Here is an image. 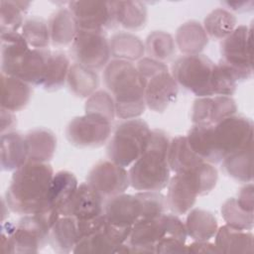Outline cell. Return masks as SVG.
<instances>
[{"mask_svg":"<svg viewBox=\"0 0 254 254\" xmlns=\"http://www.w3.org/2000/svg\"><path fill=\"white\" fill-rule=\"evenodd\" d=\"M54 170L48 163L28 161L14 171L5 194L7 207L18 214H33L50 208L48 192Z\"/></svg>","mask_w":254,"mask_h":254,"instance_id":"cell-1","label":"cell"},{"mask_svg":"<svg viewBox=\"0 0 254 254\" xmlns=\"http://www.w3.org/2000/svg\"><path fill=\"white\" fill-rule=\"evenodd\" d=\"M103 80L114 99L118 118L133 119L144 113V82L132 62L111 60L104 67Z\"/></svg>","mask_w":254,"mask_h":254,"instance_id":"cell-2","label":"cell"},{"mask_svg":"<svg viewBox=\"0 0 254 254\" xmlns=\"http://www.w3.org/2000/svg\"><path fill=\"white\" fill-rule=\"evenodd\" d=\"M170 141L163 130L151 131L147 149L128 171L130 186L134 190L160 191L167 188L171 179L168 163Z\"/></svg>","mask_w":254,"mask_h":254,"instance_id":"cell-3","label":"cell"},{"mask_svg":"<svg viewBox=\"0 0 254 254\" xmlns=\"http://www.w3.org/2000/svg\"><path fill=\"white\" fill-rule=\"evenodd\" d=\"M136 67L144 82L146 106L155 112H164L179 92V85L168 65L148 57L139 60Z\"/></svg>","mask_w":254,"mask_h":254,"instance_id":"cell-4","label":"cell"},{"mask_svg":"<svg viewBox=\"0 0 254 254\" xmlns=\"http://www.w3.org/2000/svg\"><path fill=\"white\" fill-rule=\"evenodd\" d=\"M151 131L149 125L140 118L119 123L107 145L110 161L123 168L130 167L147 149Z\"/></svg>","mask_w":254,"mask_h":254,"instance_id":"cell-5","label":"cell"},{"mask_svg":"<svg viewBox=\"0 0 254 254\" xmlns=\"http://www.w3.org/2000/svg\"><path fill=\"white\" fill-rule=\"evenodd\" d=\"M51 52L48 49L12 48L1 54L3 74L18 77L30 85H43Z\"/></svg>","mask_w":254,"mask_h":254,"instance_id":"cell-6","label":"cell"},{"mask_svg":"<svg viewBox=\"0 0 254 254\" xmlns=\"http://www.w3.org/2000/svg\"><path fill=\"white\" fill-rule=\"evenodd\" d=\"M60 216L59 210L54 208L24 215L11 233L16 253H38L42 250L49 243L50 231Z\"/></svg>","mask_w":254,"mask_h":254,"instance_id":"cell-7","label":"cell"},{"mask_svg":"<svg viewBox=\"0 0 254 254\" xmlns=\"http://www.w3.org/2000/svg\"><path fill=\"white\" fill-rule=\"evenodd\" d=\"M214 66L215 64L204 55H185L174 63L172 75L178 85L195 96H213L210 82Z\"/></svg>","mask_w":254,"mask_h":254,"instance_id":"cell-8","label":"cell"},{"mask_svg":"<svg viewBox=\"0 0 254 254\" xmlns=\"http://www.w3.org/2000/svg\"><path fill=\"white\" fill-rule=\"evenodd\" d=\"M221 61L235 74L238 81L247 80L253 72L252 25H241L222 40Z\"/></svg>","mask_w":254,"mask_h":254,"instance_id":"cell-9","label":"cell"},{"mask_svg":"<svg viewBox=\"0 0 254 254\" xmlns=\"http://www.w3.org/2000/svg\"><path fill=\"white\" fill-rule=\"evenodd\" d=\"M111 134V122L102 116L85 113L69 121L65 129L68 142L80 148H96L104 145Z\"/></svg>","mask_w":254,"mask_h":254,"instance_id":"cell-10","label":"cell"},{"mask_svg":"<svg viewBox=\"0 0 254 254\" xmlns=\"http://www.w3.org/2000/svg\"><path fill=\"white\" fill-rule=\"evenodd\" d=\"M214 137L224 159L232 153L253 146V122L241 115L229 116L214 124Z\"/></svg>","mask_w":254,"mask_h":254,"instance_id":"cell-11","label":"cell"},{"mask_svg":"<svg viewBox=\"0 0 254 254\" xmlns=\"http://www.w3.org/2000/svg\"><path fill=\"white\" fill-rule=\"evenodd\" d=\"M72 53L78 64L96 71L110 62L109 40L102 30L79 29L72 42Z\"/></svg>","mask_w":254,"mask_h":254,"instance_id":"cell-12","label":"cell"},{"mask_svg":"<svg viewBox=\"0 0 254 254\" xmlns=\"http://www.w3.org/2000/svg\"><path fill=\"white\" fill-rule=\"evenodd\" d=\"M89 184L104 199L124 193L130 186L129 174L125 168L112 161L97 163L87 175Z\"/></svg>","mask_w":254,"mask_h":254,"instance_id":"cell-13","label":"cell"},{"mask_svg":"<svg viewBox=\"0 0 254 254\" xmlns=\"http://www.w3.org/2000/svg\"><path fill=\"white\" fill-rule=\"evenodd\" d=\"M68 9L79 29L104 31L115 26L110 1H70Z\"/></svg>","mask_w":254,"mask_h":254,"instance_id":"cell-14","label":"cell"},{"mask_svg":"<svg viewBox=\"0 0 254 254\" xmlns=\"http://www.w3.org/2000/svg\"><path fill=\"white\" fill-rule=\"evenodd\" d=\"M166 235L164 213L156 217H142L133 225L127 243L132 253H155V245Z\"/></svg>","mask_w":254,"mask_h":254,"instance_id":"cell-15","label":"cell"},{"mask_svg":"<svg viewBox=\"0 0 254 254\" xmlns=\"http://www.w3.org/2000/svg\"><path fill=\"white\" fill-rule=\"evenodd\" d=\"M166 196L168 208L177 215L189 212L196 201L198 190L190 172L179 173L168 184Z\"/></svg>","mask_w":254,"mask_h":254,"instance_id":"cell-16","label":"cell"},{"mask_svg":"<svg viewBox=\"0 0 254 254\" xmlns=\"http://www.w3.org/2000/svg\"><path fill=\"white\" fill-rule=\"evenodd\" d=\"M104 198L87 183L78 185L74 194L60 209L61 216L90 219L103 214Z\"/></svg>","mask_w":254,"mask_h":254,"instance_id":"cell-17","label":"cell"},{"mask_svg":"<svg viewBox=\"0 0 254 254\" xmlns=\"http://www.w3.org/2000/svg\"><path fill=\"white\" fill-rule=\"evenodd\" d=\"M237 106L231 96L213 95L198 97L191 108L193 124H216L224 118L235 115Z\"/></svg>","mask_w":254,"mask_h":254,"instance_id":"cell-18","label":"cell"},{"mask_svg":"<svg viewBox=\"0 0 254 254\" xmlns=\"http://www.w3.org/2000/svg\"><path fill=\"white\" fill-rule=\"evenodd\" d=\"M103 214L106 220L115 226L132 228L141 218L142 209L135 194L124 192L106 199Z\"/></svg>","mask_w":254,"mask_h":254,"instance_id":"cell-19","label":"cell"},{"mask_svg":"<svg viewBox=\"0 0 254 254\" xmlns=\"http://www.w3.org/2000/svg\"><path fill=\"white\" fill-rule=\"evenodd\" d=\"M186 137L192 151L204 162L217 164L223 160L215 142L214 125L193 124Z\"/></svg>","mask_w":254,"mask_h":254,"instance_id":"cell-20","label":"cell"},{"mask_svg":"<svg viewBox=\"0 0 254 254\" xmlns=\"http://www.w3.org/2000/svg\"><path fill=\"white\" fill-rule=\"evenodd\" d=\"M1 168L3 171H16L28 162V147L19 132L10 131L1 134Z\"/></svg>","mask_w":254,"mask_h":254,"instance_id":"cell-21","label":"cell"},{"mask_svg":"<svg viewBox=\"0 0 254 254\" xmlns=\"http://www.w3.org/2000/svg\"><path fill=\"white\" fill-rule=\"evenodd\" d=\"M214 238L219 253L252 254L254 251V236L250 230L238 229L225 224L217 229Z\"/></svg>","mask_w":254,"mask_h":254,"instance_id":"cell-22","label":"cell"},{"mask_svg":"<svg viewBox=\"0 0 254 254\" xmlns=\"http://www.w3.org/2000/svg\"><path fill=\"white\" fill-rule=\"evenodd\" d=\"M106 219V218H105ZM73 253H132L127 242L118 244L109 234L105 225L98 231L80 238Z\"/></svg>","mask_w":254,"mask_h":254,"instance_id":"cell-23","label":"cell"},{"mask_svg":"<svg viewBox=\"0 0 254 254\" xmlns=\"http://www.w3.org/2000/svg\"><path fill=\"white\" fill-rule=\"evenodd\" d=\"M112 16L115 25L135 31L145 27L147 8L140 1H111Z\"/></svg>","mask_w":254,"mask_h":254,"instance_id":"cell-24","label":"cell"},{"mask_svg":"<svg viewBox=\"0 0 254 254\" xmlns=\"http://www.w3.org/2000/svg\"><path fill=\"white\" fill-rule=\"evenodd\" d=\"M51 42L54 46L64 47L72 44L79 30L77 22L68 8L56 11L49 21Z\"/></svg>","mask_w":254,"mask_h":254,"instance_id":"cell-25","label":"cell"},{"mask_svg":"<svg viewBox=\"0 0 254 254\" xmlns=\"http://www.w3.org/2000/svg\"><path fill=\"white\" fill-rule=\"evenodd\" d=\"M28 147V161L48 163L55 155L57 138L55 134L46 128H37L25 135Z\"/></svg>","mask_w":254,"mask_h":254,"instance_id":"cell-26","label":"cell"},{"mask_svg":"<svg viewBox=\"0 0 254 254\" xmlns=\"http://www.w3.org/2000/svg\"><path fill=\"white\" fill-rule=\"evenodd\" d=\"M79 239L77 220L72 216H60L53 225L49 243L59 253L72 252Z\"/></svg>","mask_w":254,"mask_h":254,"instance_id":"cell-27","label":"cell"},{"mask_svg":"<svg viewBox=\"0 0 254 254\" xmlns=\"http://www.w3.org/2000/svg\"><path fill=\"white\" fill-rule=\"evenodd\" d=\"M1 108L9 110L11 112H15L26 107L32 94L31 85L18 77L6 75L3 73L1 74Z\"/></svg>","mask_w":254,"mask_h":254,"instance_id":"cell-28","label":"cell"},{"mask_svg":"<svg viewBox=\"0 0 254 254\" xmlns=\"http://www.w3.org/2000/svg\"><path fill=\"white\" fill-rule=\"evenodd\" d=\"M201 162L203 160L192 151L186 136H177L170 141L168 163L172 172L185 173Z\"/></svg>","mask_w":254,"mask_h":254,"instance_id":"cell-29","label":"cell"},{"mask_svg":"<svg viewBox=\"0 0 254 254\" xmlns=\"http://www.w3.org/2000/svg\"><path fill=\"white\" fill-rule=\"evenodd\" d=\"M175 43L185 55H197L207 46L208 37L203 27L191 20L178 28Z\"/></svg>","mask_w":254,"mask_h":254,"instance_id":"cell-30","label":"cell"},{"mask_svg":"<svg viewBox=\"0 0 254 254\" xmlns=\"http://www.w3.org/2000/svg\"><path fill=\"white\" fill-rule=\"evenodd\" d=\"M188 236L193 241H209L218 229L217 219L208 210L194 208L189 211L186 221Z\"/></svg>","mask_w":254,"mask_h":254,"instance_id":"cell-31","label":"cell"},{"mask_svg":"<svg viewBox=\"0 0 254 254\" xmlns=\"http://www.w3.org/2000/svg\"><path fill=\"white\" fill-rule=\"evenodd\" d=\"M78 187L75 176L68 171H60L54 174L48 192V204L50 208L60 211L68 202Z\"/></svg>","mask_w":254,"mask_h":254,"instance_id":"cell-32","label":"cell"},{"mask_svg":"<svg viewBox=\"0 0 254 254\" xmlns=\"http://www.w3.org/2000/svg\"><path fill=\"white\" fill-rule=\"evenodd\" d=\"M110 54L114 60L134 62L141 60L145 54V45L139 37L127 32H119L109 40Z\"/></svg>","mask_w":254,"mask_h":254,"instance_id":"cell-33","label":"cell"},{"mask_svg":"<svg viewBox=\"0 0 254 254\" xmlns=\"http://www.w3.org/2000/svg\"><path fill=\"white\" fill-rule=\"evenodd\" d=\"M66 81L70 91L82 98H88L96 91L99 84L96 71L78 63L70 65Z\"/></svg>","mask_w":254,"mask_h":254,"instance_id":"cell-34","label":"cell"},{"mask_svg":"<svg viewBox=\"0 0 254 254\" xmlns=\"http://www.w3.org/2000/svg\"><path fill=\"white\" fill-rule=\"evenodd\" d=\"M252 150L253 146L226 156L222 168L232 179L241 183H252Z\"/></svg>","mask_w":254,"mask_h":254,"instance_id":"cell-35","label":"cell"},{"mask_svg":"<svg viewBox=\"0 0 254 254\" xmlns=\"http://www.w3.org/2000/svg\"><path fill=\"white\" fill-rule=\"evenodd\" d=\"M237 19L228 10L217 8L211 11L203 21V29L210 38L223 40L229 36L236 28Z\"/></svg>","mask_w":254,"mask_h":254,"instance_id":"cell-36","label":"cell"},{"mask_svg":"<svg viewBox=\"0 0 254 254\" xmlns=\"http://www.w3.org/2000/svg\"><path fill=\"white\" fill-rule=\"evenodd\" d=\"M69 67V60L64 53H52L43 83L44 88L48 91L60 89L66 81Z\"/></svg>","mask_w":254,"mask_h":254,"instance_id":"cell-37","label":"cell"},{"mask_svg":"<svg viewBox=\"0 0 254 254\" xmlns=\"http://www.w3.org/2000/svg\"><path fill=\"white\" fill-rule=\"evenodd\" d=\"M30 4L25 1H0V34L17 32L24 24L23 14Z\"/></svg>","mask_w":254,"mask_h":254,"instance_id":"cell-38","label":"cell"},{"mask_svg":"<svg viewBox=\"0 0 254 254\" xmlns=\"http://www.w3.org/2000/svg\"><path fill=\"white\" fill-rule=\"evenodd\" d=\"M145 51L149 58L164 63L176 54V43L169 33L154 31L146 39Z\"/></svg>","mask_w":254,"mask_h":254,"instance_id":"cell-39","label":"cell"},{"mask_svg":"<svg viewBox=\"0 0 254 254\" xmlns=\"http://www.w3.org/2000/svg\"><path fill=\"white\" fill-rule=\"evenodd\" d=\"M21 34L31 49H48L51 42L49 26L38 17L25 20Z\"/></svg>","mask_w":254,"mask_h":254,"instance_id":"cell-40","label":"cell"},{"mask_svg":"<svg viewBox=\"0 0 254 254\" xmlns=\"http://www.w3.org/2000/svg\"><path fill=\"white\" fill-rule=\"evenodd\" d=\"M221 215L226 224L231 227L243 230H251L253 228V212L243 209L235 197H230L223 202Z\"/></svg>","mask_w":254,"mask_h":254,"instance_id":"cell-41","label":"cell"},{"mask_svg":"<svg viewBox=\"0 0 254 254\" xmlns=\"http://www.w3.org/2000/svg\"><path fill=\"white\" fill-rule=\"evenodd\" d=\"M238 82L234 72L226 64L222 62L215 64L210 82L212 95L231 96L236 91Z\"/></svg>","mask_w":254,"mask_h":254,"instance_id":"cell-42","label":"cell"},{"mask_svg":"<svg viewBox=\"0 0 254 254\" xmlns=\"http://www.w3.org/2000/svg\"><path fill=\"white\" fill-rule=\"evenodd\" d=\"M85 113L96 114L104 117L110 122L116 116L114 99L110 92L106 90H96L85 102Z\"/></svg>","mask_w":254,"mask_h":254,"instance_id":"cell-43","label":"cell"},{"mask_svg":"<svg viewBox=\"0 0 254 254\" xmlns=\"http://www.w3.org/2000/svg\"><path fill=\"white\" fill-rule=\"evenodd\" d=\"M142 209V217H156L165 213L167 209L166 196L160 191L144 190L135 193Z\"/></svg>","mask_w":254,"mask_h":254,"instance_id":"cell-44","label":"cell"},{"mask_svg":"<svg viewBox=\"0 0 254 254\" xmlns=\"http://www.w3.org/2000/svg\"><path fill=\"white\" fill-rule=\"evenodd\" d=\"M188 172L191 173L196 183L198 195H205L215 188L218 173L212 164L203 161Z\"/></svg>","mask_w":254,"mask_h":254,"instance_id":"cell-45","label":"cell"},{"mask_svg":"<svg viewBox=\"0 0 254 254\" xmlns=\"http://www.w3.org/2000/svg\"><path fill=\"white\" fill-rule=\"evenodd\" d=\"M155 253H188L186 242L166 235L155 245Z\"/></svg>","mask_w":254,"mask_h":254,"instance_id":"cell-46","label":"cell"},{"mask_svg":"<svg viewBox=\"0 0 254 254\" xmlns=\"http://www.w3.org/2000/svg\"><path fill=\"white\" fill-rule=\"evenodd\" d=\"M238 204L245 210L253 212L254 208V188L252 183L245 185L241 188L237 197H235Z\"/></svg>","mask_w":254,"mask_h":254,"instance_id":"cell-47","label":"cell"},{"mask_svg":"<svg viewBox=\"0 0 254 254\" xmlns=\"http://www.w3.org/2000/svg\"><path fill=\"white\" fill-rule=\"evenodd\" d=\"M188 253H207V254H218L215 243L209 241H193L190 245H187Z\"/></svg>","mask_w":254,"mask_h":254,"instance_id":"cell-48","label":"cell"},{"mask_svg":"<svg viewBox=\"0 0 254 254\" xmlns=\"http://www.w3.org/2000/svg\"><path fill=\"white\" fill-rule=\"evenodd\" d=\"M223 4L226 5V7L229 8L231 11L238 12V13H244V12L252 11L253 7H254V1L253 0L226 1V2H223Z\"/></svg>","mask_w":254,"mask_h":254,"instance_id":"cell-49","label":"cell"},{"mask_svg":"<svg viewBox=\"0 0 254 254\" xmlns=\"http://www.w3.org/2000/svg\"><path fill=\"white\" fill-rule=\"evenodd\" d=\"M16 124L17 121L13 112L1 108V134L10 132Z\"/></svg>","mask_w":254,"mask_h":254,"instance_id":"cell-50","label":"cell"}]
</instances>
